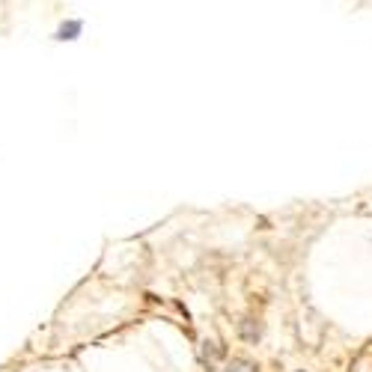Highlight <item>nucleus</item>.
I'll return each mask as SVG.
<instances>
[{
	"mask_svg": "<svg viewBox=\"0 0 372 372\" xmlns=\"http://www.w3.org/2000/svg\"><path fill=\"white\" fill-rule=\"evenodd\" d=\"M77 30H81V24H77V21H72L69 27H63V30H60V39H75V33H77Z\"/></svg>",
	"mask_w": 372,
	"mask_h": 372,
	"instance_id": "f257e3e1",
	"label": "nucleus"
},
{
	"mask_svg": "<svg viewBox=\"0 0 372 372\" xmlns=\"http://www.w3.org/2000/svg\"><path fill=\"white\" fill-rule=\"evenodd\" d=\"M230 372H253V369H251V366H247V364H235V366H232Z\"/></svg>",
	"mask_w": 372,
	"mask_h": 372,
	"instance_id": "f03ea898",
	"label": "nucleus"
}]
</instances>
